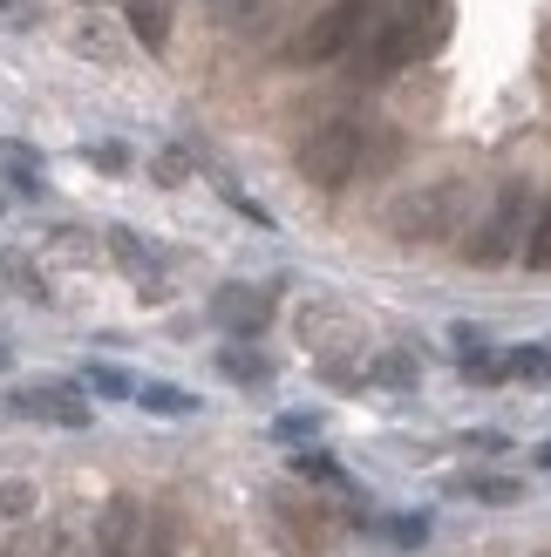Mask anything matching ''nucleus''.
I'll list each match as a JSON object with an SVG mask.
<instances>
[{
    "label": "nucleus",
    "instance_id": "obj_1",
    "mask_svg": "<svg viewBox=\"0 0 551 557\" xmlns=\"http://www.w3.org/2000/svg\"><path fill=\"white\" fill-rule=\"evenodd\" d=\"M450 27H456V8L450 0H395V8H381V21L368 27L362 41H354V82H389L402 69H416L429 62L436 48L450 41Z\"/></svg>",
    "mask_w": 551,
    "mask_h": 557
},
{
    "label": "nucleus",
    "instance_id": "obj_2",
    "mask_svg": "<svg viewBox=\"0 0 551 557\" xmlns=\"http://www.w3.org/2000/svg\"><path fill=\"white\" fill-rule=\"evenodd\" d=\"M463 205H470V184H463L456 171L450 177H429V184L402 190V198L389 205V238L395 245H436V238L456 232Z\"/></svg>",
    "mask_w": 551,
    "mask_h": 557
},
{
    "label": "nucleus",
    "instance_id": "obj_3",
    "mask_svg": "<svg viewBox=\"0 0 551 557\" xmlns=\"http://www.w3.org/2000/svg\"><path fill=\"white\" fill-rule=\"evenodd\" d=\"M525 238H531V184L511 177L498 198H490V218L463 238V259L470 265H504V259L525 252Z\"/></svg>",
    "mask_w": 551,
    "mask_h": 557
},
{
    "label": "nucleus",
    "instance_id": "obj_4",
    "mask_svg": "<svg viewBox=\"0 0 551 557\" xmlns=\"http://www.w3.org/2000/svg\"><path fill=\"white\" fill-rule=\"evenodd\" d=\"M362 150H368V129L354 123V116H334V123H320L307 144H299V177H307L314 190H347L354 171H362Z\"/></svg>",
    "mask_w": 551,
    "mask_h": 557
},
{
    "label": "nucleus",
    "instance_id": "obj_5",
    "mask_svg": "<svg viewBox=\"0 0 551 557\" xmlns=\"http://www.w3.org/2000/svg\"><path fill=\"white\" fill-rule=\"evenodd\" d=\"M375 21H381V0H334L286 54L293 62H341V54H354V41H362Z\"/></svg>",
    "mask_w": 551,
    "mask_h": 557
},
{
    "label": "nucleus",
    "instance_id": "obj_6",
    "mask_svg": "<svg viewBox=\"0 0 551 557\" xmlns=\"http://www.w3.org/2000/svg\"><path fill=\"white\" fill-rule=\"evenodd\" d=\"M8 414H27V422H54V429H89V422H96V408L82 401L69 381L21 387V395H8Z\"/></svg>",
    "mask_w": 551,
    "mask_h": 557
},
{
    "label": "nucleus",
    "instance_id": "obj_7",
    "mask_svg": "<svg viewBox=\"0 0 551 557\" xmlns=\"http://www.w3.org/2000/svg\"><path fill=\"white\" fill-rule=\"evenodd\" d=\"M136 537H144V504L136 496H109L96 517V550L89 557H136Z\"/></svg>",
    "mask_w": 551,
    "mask_h": 557
},
{
    "label": "nucleus",
    "instance_id": "obj_8",
    "mask_svg": "<svg viewBox=\"0 0 551 557\" xmlns=\"http://www.w3.org/2000/svg\"><path fill=\"white\" fill-rule=\"evenodd\" d=\"M211 320L232 326V333H259L272 320V293L266 286H225V293L211 299Z\"/></svg>",
    "mask_w": 551,
    "mask_h": 557
},
{
    "label": "nucleus",
    "instance_id": "obj_9",
    "mask_svg": "<svg viewBox=\"0 0 551 557\" xmlns=\"http://www.w3.org/2000/svg\"><path fill=\"white\" fill-rule=\"evenodd\" d=\"M136 557H184V523H177V510H144Z\"/></svg>",
    "mask_w": 551,
    "mask_h": 557
},
{
    "label": "nucleus",
    "instance_id": "obj_10",
    "mask_svg": "<svg viewBox=\"0 0 551 557\" xmlns=\"http://www.w3.org/2000/svg\"><path fill=\"white\" fill-rule=\"evenodd\" d=\"M123 21H130V35L144 41L150 54H163V41H171V14H163V0H130Z\"/></svg>",
    "mask_w": 551,
    "mask_h": 557
},
{
    "label": "nucleus",
    "instance_id": "obj_11",
    "mask_svg": "<svg viewBox=\"0 0 551 557\" xmlns=\"http://www.w3.org/2000/svg\"><path fill=\"white\" fill-rule=\"evenodd\" d=\"M136 401H144L150 414H163V422L198 414V395H191V387H171V381H144V387H136Z\"/></svg>",
    "mask_w": 551,
    "mask_h": 557
},
{
    "label": "nucleus",
    "instance_id": "obj_12",
    "mask_svg": "<svg viewBox=\"0 0 551 557\" xmlns=\"http://www.w3.org/2000/svg\"><path fill=\"white\" fill-rule=\"evenodd\" d=\"M498 368L504 381H551V347H511L498 354Z\"/></svg>",
    "mask_w": 551,
    "mask_h": 557
},
{
    "label": "nucleus",
    "instance_id": "obj_13",
    "mask_svg": "<svg viewBox=\"0 0 551 557\" xmlns=\"http://www.w3.org/2000/svg\"><path fill=\"white\" fill-rule=\"evenodd\" d=\"M218 374L259 387V381H272V360H266V354H245V347H225V354H218Z\"/></svg>",
    "mask_w": 551,
    "mask_h": 557
},
{
    "label": "nucleus",
    "instance_id": "obj_14",
    "mask_svg": "<svg viewBox=\"0 0 551 557\" xmlns=\"http://www.w3.org/2000/svg\"><path fill=\"white\" fill-rule=\"evenodd\" d=\"M456 496H477V504H517L525 483H517V476H456Z\"/></svg>",
    "mask_w": 551,
    "mask_h": 557
},
{
    "label": "nucleus",
    "instance_id": "obj_15",
    "mask_svg": "<svg viewBox=\"0 0 551 557\" xmlns=\"http://www.w3.org/2000/svg\"><path fill=\"white\" fill-rule=\"evenodd\" d=\"M8 177H14V190H21V198H41V163H35V150H27V144H8Z\"/></svg>",
    "mask_w": 551,
    "mask_h": 557
},
{
    "label": "nucleus",
    "instance_id": "obj_16",
    "mask_svg": "<svg viewBox=\"0 0 551 557\" xmlns=\"http://www.w3.org/2000/svg\"><path fill=\"white\" fill-rule=\"evenodd\" d=\"M525 265L531 272H551V198L538 205V218H531V238H525Z\"/></svg>",
    "mask_w": 551,
    "mask_h": 557
},
{
    "label": "nucleus",
    "instance_id": "obj_17",
    "mask_svg": "<svg viewBox=\"0 0 551 557\" xmlns=\"http://www.w3.org/2000/svg\"><path fill=\"white\" fill-rule=\"evenodd\" d=\"M75 48H82V54H96V62H117V54H123L117 41H109V21H96V14L75 27Z\"/></svg>",
    "mask_w": 551,
    "mask_h": 557
},
{
    "label": "nucleus",
    "instance_id": "obj_18",
    "mask_svg": "<svg viewBox=\"0 0 551 557\" xmlns=\"http://www.w3.org/2000/svg\"><path fill=\"white\" fill-rule=\"evenodd\" d=\"M109 245H117V259H123L136 278H157V259L144 252V245H136V232H109Z\"/></svg>",
    "mask_w": 551,
    "mask_h": 557
},
{
    "label": "nucleus",
    "instance_id": "obj_19",
    "mask_svg": "<svg viewBox=\"0 0 551 557\" xmlns=\"http://www.w3.org/2000/svg\"><path fill=\"white\" fill-rule=\"evenodd\" d=\"M0 517H14V523L35 517V483H0Z\"/></svg>",
    "mask_w": 551,
    "mask_h": 557
},
{
    "label": "nucleus",
    "instance_id": "obj_20",
    "mask_svg": "<svg viewBox=\"0 0 551 557\" xmlns=\"http://www.w3.org/2000/svg\"><path fill=\"white\" fill-rule=\"evenodd\" d=\"M375 381H389V387H416V381H423V368H416V360H408V354H381Z\"/></svg>",
    "mask_w": 551,
    "mask_h": 557
},
{
    "label": "nucleus",
    "instance_id": "obj_21",
    "mask_svg": "<svg viewBox=\"0 0 551 557\" xmlns=\"http://www.w3.org/2000/svg\"><path fill=\"white\" fill-rule=\"evenodd\" d=\"M293 469H299L307 483H341V462L327 456V449H307V456H293Z\"/></svg>",
    "mask_w": 551,
    "mask_h": 557
},
{
    "label": "nucleus",
    "instance_id": "obj_22",
    "mask_svg": "<svg viewBox=\"0 0 551 557\" xmlns=\"http://www.w3.org/2000/svg\"><path fill=\"white\" fill-rule=\"evenodd\" d=\"M89 387H96V395H117V401L136 395V381H130L123 368H89Z\"/></svg>",
    "mask_w": 551,
    "mask_h": 557
},
{
    "label": "nucleus",
    "instance_id": "obj_23",
    "mask_svg": "<svg viewBox=\"0 0 551 557\" xmlns=\"http://www.w3.org/2000/svg\"><path fill=\"white\" fill-rule=\"evenodd\" d=\"M259 8H266V0H211V14H218V21H232V27H245Z\"/></svg>",
    "mask_w": 551,
    "mask_h": 557
},
{
    "label": "nucleus",
    "instance_id": "obj_24",
    "mask_svg": "<svg viewBox=\"0 0 551 557\" xmlns=\"http://www.w3.org/2000/svg\"><path fill=\"white\" fill-rule=\"evenodd\" d=\"M89 157H96V171H109V177H117V171H130V150H123V144H96Z\"/></svg>",
    "mask_w": 551,
    "mask_h": 557
},
{
    "label": "nucleus",
    "instance_id": "obj_25",
    "mask_svg": "<svg viewBox=\"0 0 551 557\" xmlns=\"http://www.w3.org/2000/svg\"><path fill=\"white\" fill-rule=\"evenodd\" d=\"M184 171H191V157H184V150H163V157H157V177H163V184H177Z\"/></svg>",
    "mask_w": 551,
    "mask_h": 557
},
{
    "label": "nucleus",
    "instance_id": "obj_26",
    "mask_svg": "<svg viewBox=\"0 0 551 557\" xmlns=\"http://www.w3.org/2000/svg\"><path fill=\"white\" fill-rule=\"evenodd\" d=\"M320 422H314V414H280V442H299V435H314Z\"/></svg>",
    "mask_w": 551,
    "mask_h": 557
},
{
    "label": "nucleus",
    "instance_id": "obj_27",
    "mask_svg": "<svg viewBox=\"0 0 551 557\" xmlns=\"http://www.w3.org/2000/svg\"><path fill=\"white\" fill-rule=\"evenodd\" d=\"M0 557H41V550H35V544L21 537V544H8V550H0Z\"/></svg>",
    "mask_w": 551,
    "mask_h": 557
},
{
    "label": "nucleus",
    "instance_id": "obj_28",
    "mask_svg": "<svg viewBox=\"0 0 551 557\" xmlns=\"http://www.w3.org/2000/svg\"><path fill=\"white\" fill-rule=\"evenodd\" d=\"M538 462H544V469H551V442H544V449H538Z\"/></svg>",
    "mask_w": 551,
    "mask_h": 557
},
{
    "label": "nucleus",
    "instance_id": "obj_29",
    "mask_svg": "<svg viewBox=\"0 0 551 557\" xmlns=\"http://www.w3.org/2000/svg\"><path fill=\"white\" fill-rule=\"evenodd\" d=\"M0 368H8V347H0Z\"/></svg>",
    "mask_w": 551,
    "mask_h": 557
},
{
    "label": "nucleus",
    "instance_id": "obj_30",
    "mask_svg": "<svg viewBox=\"0 0 551 557\" xmlns=\"http://www.w3.org/2000/svg\"><path fill=\"white\" fill-rule=\"evenodd\" d=\"M0 211H8V198H0Z\"/></svg>",
    "mask_w": 551,
    "mask_h": 557
}]
</instances>
